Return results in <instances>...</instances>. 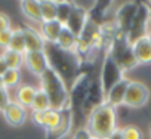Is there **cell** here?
<instances>
[{
    "mask_svg": "<svg viewBox=\"0 0 151 139\" xmlns=\"http://www.w3.org/2000/svg\"><path fill=\"white\" fill-rule=\"evenodd\" d=\"M40 79V87L49 98L50 108L64 111L71 110V98L70 92L67 89V85L64 79L55 71L52 67H49L46 71L39 77Z\"/></svg>",
    "mask_w": 151,
    "mask_h": 139,
    "instance_id": "obj_1",
    "label": "cell"
},
{
    "mask_svg": "<svg viewBox=\"0 0 151 139\" xmlns=\"http://www.w3.org/2000/svg\"><path fill=\"white\" fill-rule=\"evenodd\" d=\"M86 129L91 132L93 139H107L117 129V111L114 107L101 102L92 108Z\"/></svg>",
    "mask_w": 151,
    "mask_h": 139,
    "instance_id": "obj_2",
    "label": "cell"
},
{
    "mask_svg": "<svg viewBox=\"0 0 151 139\" xmlns=\"http://www.w3.org/2000/svg\"><path fill=\"white\" fill-rule=\"evenodd\" d=\"M123 79H124L123 70L117 65V62L111 58V55L107 53L104 58L102 67H101V76H99V87H101V93L104 95V98L111 90V87L116 86Z\"/></svg>",
    "mask_w": 151,
    "mask_h": 139,
    "instance_id": "obj_3",
    "label": "cell"
},
{
    "mask_svg": "<svg viewBox=\"0 0 151 139\" xmlns=\"http://www.w3.org/2000/svg\"><path fill=\"white\" fill-rule=\"evenodd\" d=\"M150 98V89L136 80H130L126 95H124V101L123 105L129 107V108H142Z\"/></svg>",
    "mask_w": 151,
    "mask_h": 139,
    "instance_id": "obj_4",
    "label": "cell"
},
{
    "mask_svg": "<svg viewBox=\"0 0 151 139\" xmlns=\"http://www.w3.org/2000/svg\"><path fill=\"white\" fill-rule=\"evenodd\" d=\"M24 65L28 71L36 76V77H40L46 70L50 67L49 64V59H47V55L45 50H40V52H25L24 53Z\"/></svg>",
    "mask_w": 151,
    "mask_h": 139,
    "instance_id": "obj_5",
    "label": "cell"
},
{
    "mask_svg": "<svg viewBox=\"0 0 151 139\" xmlns=\"http://www.w3.org/2000/svg\"><path fill=\"white\" fill-rule=\"evenodd\" d=\"M88 21H89L88 11L83 9L82 6H79V5L73 3V9H71V14L68 16L67 24H65V28H68L76 37H79L82 34V31L85 30Z\"/></svg>",
    "mask_w": 151,
    "mask_h": 139,
    "instance_id": "obj_6",
    "label": "cell"
},
{
    "mask_svg": "<svg viewBox=\"0 0 151 139\" xmlns=\"http://www.w3.org/2000/svg\"><path fill=\"white\" fill-rule=\"evenodd\" d=\"M5 120L8 121V124L14 126V127H19L25 123L27 120V110L24 107H21L19 104H17L15 101H12L3 111H2Z\"/></svg>",
    "mask_w": 151,
    "mask_h": 139,
    "instance_id": "obj_7",
    "label": "cell"
},
{
    "mask_svg": "<svg viewBox=\"0 0 151 139\" xmlns=\"http://www.w3.org/2000/svg\"><path fill=\"white\" fill-rule=\"evenodd\" d=\"M24 30V39H25V49L27 52H40V50H45L46 47V43L40 34L39 30H36L34 27H22Z\"/></svg>",
    "mask_w": 151,
    "mask_h": 139,
    "instance_id": "obj_8",
    "label": "cell"
},
{
    "mask_svg": "<svg viewBox=\"0 0 151 139\" xmlns=\"http://www.w3.org/2000/svg\"><path fill=\"white\" fill-rule=\"evenodd\" d=\"M138 6L139 5H135V3H127L124 6L120 8L119 14H117V30L126 33L127 36V31L133 22V18L136 15V11H138Z\"/></svg>",
    "mask_w": 151,
    "mask_h": 139,
    "instance_id": "obj_9",
    "label": "cell"
},
{
    "mask_svg": "<svg viewBox=\"0 0 151 139\" xmlns=\"http://www.w3.org/2000/svg\"><path fill=\"white\" fill-rule=\"evenodd\" d=\"M129 82H130V80L124 77V79L120 80L116 86H113L111 90L105 95L104 102L108 104V105H111V107H114V108L123 105V101H124V95H126V90H127Z\"/></svg>",
    "mask_w": 151,
    "mask_h": 139,
    "instance_id": "obj_10",
    "label": "cell"
},
{
    "mask_svg": "<svg viewBox=\"0 0 151 139\" xmlns=\"http://www.w3.org/2000/svg\"><path fill=\"white\" fill-rule=\"evenodd\" d=\"M132 53L139 64H151V43L148 42V39L144 36L138 40H135L132 44Z\"/></svg>",
    "mask_w": 151,
    "mask_h": 139,
    "instance_id": "obj_11",
    "label": "cell"
},
{
    "mask_svg": "<svg viewBox=\"0 0 151 139\" xmlns=\"http://www.w3.org/2000/svg\"><path fill=\"white\" fill-rule=\"evenodd\" d=\"M36 92H37V87L36 86H31V85H19L17 89H15V93H14V99L17 104H19L21 107H24L25 110H30L31 104H33V99L36 96Z\"/></svg>",
    "mask_w": 151,
    "mask_h": 139,
    "instance_id": "obj_12",
    "label": "cell"
},
{
    "mask_svg": "<svg viewBox=\"0 0 151 139\" xmlns=\"http://www.w3.org/2000/svg\"><path fill=\"white\" fill-rule=\"evenodd\" d=\"M62 28H64V25L59 24L55 19V21H50V22H42L40 27H39V31H40L46 44H55L61 31H62Z\"/></svg>",
    "mask_w": 151,
    "mask_h": 139,
    "instance_id": "obj_13",
    "label": "cell"
},
{
    "mask_svg": "<svg viewBox=\"0 0 151 139\" xmlns=\"http://www.w3.org/2000/svg\"><path fill=\"white\" fill-rule=\"evenodd\" d=\"M22 14L33 22H37L39 25L42 24V11H40V2L36 0H24L19 3Z\"/></svg>",
    "mask_w": 151,
    "mask_h": 139,
    "instance_id": "obj_14",
    "label": "cell"
},
{
    "mask_svg": "<svg viewBox=\"0 0 151 139\" xmlns=\"http://www.w3.org/2000/svg\"><path fill=\"white\" fill-rule=\"evenodd\" d=\"M55 44H56L61 50H64V52L74 53L76 46H77V37H76V36H74L68 28H65V27H64Z\"/></svg>",
    "mask_w": 151,
    "mask_h": 139,
    "instance_id": "obj_15",
    "label": "cell"
},
{
    "mask_svg": "<svg viewBox=\"0 0 151 139\" xmlns=\"http://www.w3.org/2000/svg\"><path fill=\"white\" fill-rule=\"evenodd\" d=\"M8 49L9 50H14V52H18V53H22V55L27 52L22 27L12 28V39H11V43H9V47Z\"/></svg>",
    "mask_w": 151,
    "mask_h": 139,
    "instance_id": "obj_16",
    "label": "cell"
},
{
    "mask_svg": "<svg viewBox=\"0 0 151 139\" xmlns=\"http://www.w3.org/2000/svg\"><path fill=\"white\" fill-rule=\"evenodd\" d=\"M70 126H71V110H64V111H61V123L58 124V127L55 130L49 132V135L53 136L55 139L62 138L68 133Z\"/></svg>",
    "mask_w": 151,
    "mask_h": 139,
    "instance_id": "obj_17",
    "label": "cell"
},
{
    "mask_svg": "<svg viewBox=\"0 0 151 139\" xmlns=\"http://www.w3.org/2000/svg\"><path fill=\"white\" fill-rule=\"evenodd\" d=\"M2 56H3L6 65H8V70H19L24 65V55L22 53L6 49V50L2 52Z\"/></svg>",
    "mask_w": 151,
    "mask_h": 139,
    "instance_id": "obj_18",
    "label": "cell"
},
{
    "mask_svg": "<svg viewBox=\"0 0 151 139\" xmlns=\"http://www.w3.org/2000/svg\"><path fill=\"white\" fill-rule=\"evenodd\" d=\"M61 123V111L49 108L47 111H45V120H43V129L49 133L52 130H55L58 127V124Z\"/></svg>",
    "mask_w": 151,
    "mask_h": 139,
    "instance_id": "obj_19",
    "label": "cell"
},
{
    "mask_svg": "<svg viewBox=\"0 0 151 139\" xmlns=\"http://www.w3.org/2000/svg\"><path fill=\"white\" fill-rule=\"evenodd\" d=\"M40 11H42V22H50L56 19V2L42 0Z\"/></svg>",
    "mask_w": 151,
    "mask_h": 139,
    "instance_id": "obj_20",
    "label": "cell"
},
{
    "mask_svg": "<svg viewBox=\"0 0 151 139\" xmlns=\"http://www.w3.org/2000/svg\"><path fill=\"white\" fill-rule=\"evenodd\" d=\"M2 82H3L5 89H8V90L17 89L21 83V71L19 70H8L2 76Z\"/></svg>",
    "mask_w": 151,
    "mask_h": 139,
    "instance_id": "obj_21",
    "label": "cell"
},
{
    "mask_svg": "<svg viewBox=\"0 0 151 139\" xmlns=\"http://www.w3.org/2000/svg\"><path fill=\"white\" fill-rule=\"evenodd\" d=\"M49 108H50V102H49L47 95L42 89H37L36 96L33 99V104H31L30 110L31 111H47Z\"/></svg>",
    "mask_w": 151,
    "mask_h": 139,
    "instance_id": "obj_22",
    "label": "cell"
},
{
    "mask_svg": "<svg viewBox=\"0 0 151 139\" xmlns=\"http://www.w3.org/2000/svg\"><path fill=\"white\" fill-rule=\"evenodd\" d=\"M71 9H73V3H70V2H56V21L59 24H62L64 27L68 21Z\"/></svg>",
    "mask_w": 151,
    "mask_h": 139,
    "instance_id": "obj_23",
    "label": "cell"
},
{
    "mask_svg": "<svg viewBox=\"0 0 151 139\" xmlns=\"http://www.w3.org/2000/svg\"><path fill=\"white\" fill-rule=\"evenodd\" d=\"M122 132H123L124 139H142V130L138 126L127 124V126L122 127Z\"/></svg>",
    "mask_w": 151,
    "mask_h": 139,
    "instance_id": "obj_24",
    "label": "cell"
},
{
    "mask_svg": "<svg viewBox=\"0 0 151 139\" xmlns=\"http://www.w3.org/2000/svg\"><path fill=\"white\" fill-rule=\"evenodd\" d=\"M12 102V98H11V92L5 87L0 89V112H2L9 104Z\"/></svg>",
    "mask_w": 151,
    "mask_h": 139,
    "instance_id": "obj_25",
    "label": "cell"
},
{
    "mask_svg": "<svg viewBox=\"0 0 151 139\" xmlns=\"http://www.w3.org/2000/svg\"><path fill=\"white\" fill-rule=\"evenodd\" d=\"M11 39H12V28L0 33V49H2V52H3V50H6V49L9 47Z\"/></svg>",
    "mask_w": 151,
    "mask_h": 139,
    "instance_id": "obj_26",
    "label": "cell"
},
{
    "mask_svg": "<svg viewBox=\"0 0 151 139\" xmlns=\"http://www.w3.org/2000/svg\"><path fill=\"white\" fill-rule=\"evenodd\" d=\"M71 139H93V136L91 135V132L85 127H79L77 130H76L71 136Z\"/></svg>",
    "mask_w": 151,
    "mask_h": 139,
    "instance_id": "obj_27",
    "label": "cell"
},
{
    "mask_svg": "<svg viewBox=\"0 0 151 139\" xmlns=\"http://www.w3.org/2000/svg\"><path fill=\"white\" fill-rule=\"evenodd\" d=\"M11 18L3 14V12H0V33L2 31H6V30H11Z\"/></svg>",
    "mask_w": 151,
    "mask_h": 139,
    "instance_id": "obj_28",
    "label": "cell"
},
{
    "mask_svg": "<svg viewBox=\"0 0 151 139\" xmlns=\"http://www.w3.org/2000/svg\"><path fill=\"white\" fill-rule=\"evenodd\" d=\"M31 120L34 124L43 127V120H45V111H31Z\"/></svg>",
    "mask_w": 151,
    "mask_h": 139,
    "instance_id": "obj_29",
    "label": "cell"
},
{
    "mask_svg": "<svg viewBox=\"0 0 151 139\" xmlns=\"http://www.w3.org/2000/svg\"><path fill=\"white\" fill-rule=\"evenodd\" d=\"M107 139H124V136H123V132H122V129L120 127H117Z\"/></svg>",
    "mask_w": 151,
    "mask_h": 139,
    "instance_id": "obj_30",
    "label": "cell"
},
{
    "mask_svg": "<svg viewBox=\"0 0 151 139\" xmlns=\"http://www.w3.org/2000/svg\"><path fill=\"white\" fill-rule=\"evenodd\" d=\"M6 71H8V65H6V62H5L2 53H0V77H2Z\"/></svg>",
    "mask_w": 151,
    "mask_h": 139,
    "instance_id": "obj_31",
    "label": "cell"
},
{
    "mask_svg": "<svg viewBox=\"0 0 151 139\" xmlns=\"http://www.w3.org/2000/svg\"><path fill=\"white\" fill-rule=\"evenodd\" d=\"M145 37H147V39H148V42H150V43H151V33H148V34H147V36H145Z\"/></svg>",
    "mask_w": 151,
    "mask_h": 139,
    "instance_id": "obj_32",
    "label": "cell"
},
{
    "mask_svg": "<svg viewBox=\"0 0 151 139\" xmlns=\"http://www.w3.org/2000/svg\"><path fill=\"white\" fill-rule=\"evenodd\" d=\"M3 87V82H2V77H0V89Z\"/></svg>",
    "mask_w": 151,
    "mask_h": 139,
    "instance_id": "obj_33",
    "label": "cell"
},
{
    "mask_svg": "<svg viewBox=\"0 0 151 139\" xmlns=\"http://www.w3.org/2000/svg\"><path fill=\"white\" fill-rule=\"evenodd\" d=\"M148 3H150V5H148V6H150V8H151V2H148Z\"/></svg>",
    "mask_w": 151,
    "mask_h": 139,
    "instance_id": "obj_34",
    "label": "cell"
},
{
    "mask_svg": "<svg viewBox=\"0 0 151 139\" xmlns=\"http://www.w3.org/2000/svg\"><path fill=\"white\" fill-rule=\"evenodd\" d=\"M150 136H151V127H150Z\"/></svg>",
    "mask_w": 151,
    "mask_h": 139,
    "instance_id": "obj_35",
    "label": "cell"
}]
</instances>
